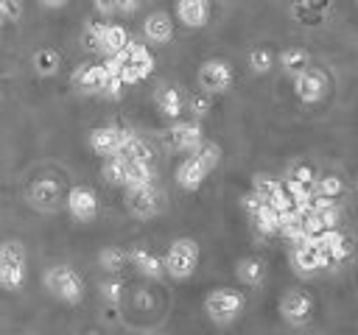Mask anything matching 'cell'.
Segmentation results:
<instances>
[{
    "mask_svg": "<svg viewBox=\"0 0 358 335\" xmlns=\"http://www.w3.org/2000/svg\"><path fill=\"white\" fill-rule=\"evenodd\" d=\"M64 207H67V212H70L76 221L87 223V221H92V218L98 215V195H95V190L87 187V184H73V187L67 190V195H64Z\"/></svg>",
    "mask_w": 358,
    "mask_h": 335,
    "instance_id": "cell-12",
    "label": "cell"
},
{
    "mask_svg": "<svg viewBox=\"0 0 358 335\" xmlns=\"http://www.w3.org/2000/svg\"><path fill=\"white\" fill-rule=\"evenodd\" d=\"M123 59V67H120V81L123 87L126 84H137V81H145L151 73H154V56L151 50L137 42V39H129V45L117 53Z\"/></svg>",
    "mask_w": 358,
    "mask_h": 335,
    "instance_id": "cell-6",
    "label": "cell"
},
{
    "mask_svg": "<svg viewBox=\"0 0 358 335\" xmlns=\"http://www.w3.org/2000/svg\"><path fill=\"white\" fill-rule=\"evenodd\" d=\"M235 276H238L241 285L257 288V285L263 282V276H266V265H263L257 257H241L238 265H235Z\"/></svg>",
    "mask_w": 358,
    "mask_h": 335,
    "instance_id": "cell-22",
    "label": "cell"
},
{
    "mask_svg": "<svg viewBox=\"0 0 358 335\" xmlns=\"http://www.w3.org/2000/svg\"><path fill=\"white\" fill-rule=\"evenodd\" d=\"M129 260H131L134 268H137L143 276H148V279H162V276H165L162 260H159L154 251H148L145 246H134V248L129 251Z\"/></svg>",
    "mask_w": 358,
    "mask_h": 335,
    "instance_id": "cell-21",
    "label": "cell"
},
{
    "mask_svg": "<svg viewBox=\"0 0 358 335\" xmlns=\"http://www.w3.org/2000/svg\"><path fill=\"white\" fill-rule=\"evenodd\" d=\"M316 240H319V248L327 254L330 262H341V260H347L352 254V243L341 229H324Z\"/></svg>",
    "mask_w": 358,
    "mask_h": 335,
    "instance_id": "cell-17",
    "label": "cell"
},
{
    "mask_svg": "<svg viewBox=\"0 0 358 335\" xmlns=\"http://www.w3.org/2000/svg\"><path fill=\"white\" fill-rule=\"evenodd\" d=\"M241 204H243V209H246V212H252V215H255V212H257V207L263 204V198H260L257 193H246V195L241 198Z\"/></svg>",
    "mask_w": 358,
    "mask_h": 335,
    "instance_id": "cell-40",
    "label": "cell"
},
{
    "mask_svg": "<svg viewBox=\"0 0 358 335\" xmlns=\"http://www.w3.org/2000/svg\"><path fill=\"white\" fill-rule=\"evenodd\" d=\"M196 78H199V87H201L204 95H221V92H227L232 87L235 73H232V64L229 61H224V59H207V61H201Z\"/></svg>",
    "mask_w": 358,
    "mask_h": 335,
    "instance_id": "cell-7",
    "label": "cell"
},
{
    "mask_svg": "<svg viewBox=\"0 0 358 335\" xmlns=\"http://www.w3.org/2000/svg\"><path fill=\"white\" fill-rule=\"evenodd\" d=\"M137 6H140V0H117V11H123V14L137 11Z\"/></svg>",
    "mask_w": 358,
    "mask_h": 335,
    "instance_id": "cell-42",
    "label": "cell"
},
{
    "mask_svg": "<svg viewBox=\"0 0 358 335\" xmlns=\"http://www.w3.org/2000/svg\"><path fill=\"white\" fill-rule=\"evenodd\" d=\"M98 95H103V98H109V100H117V98L123 95V81L115 78V75H106L103 84H101V89H98Z\"/></svg>",
    "mask_w": 358,
    "mask_h": 335,
    "instance_id": "cell-37",
    "label": "cell"
},
{
    "mask_svg": "<svg viewBox=\"0 0 358 335\" xmlns=\"http://www.w3.org/2000/svg\"><path fill=\"white\" fill-rule=\"evenodd\" d=\"M280 315L285 324L291 327H302L310 321V313H313V296L308 290H299V288H291L280 296V304H277Z\"/></svg>",
    "mask_w": 358,
    "mask_h": 335,
    "instance_id": "cell-9",
    "label": "cell"
},
{
    "mask_svg": "<svg viewBox=\"0 0 358 335\" xmlns=\"http://www.w3.org/2000/svg\"><path fill=\"white\" fill-rule=\"evenodd\" d=\"M126 209L134 218H154L162 209V193L154 184L126 190Z\"/></svg>",
    "mask_w": 358,
    "mask_h": 335,
    "instance_id": "cell-13",
    "label": "cell"
},
{
    "mask_svg": "<svg viewBox=\"0 0 358 335\" xmlns=\"http://www.w3.org/2000/svg\"><path fill=\"white\" fill-rule=\"evenodd\" d=\"M210 176V170L201 165V159L196 156V154H190V156H185L179 165H176V173H173V179H176V184L182 187V190H187V193H193V190H199L201 184H204V179Z\"/></svg>",
    "mask_w": 358,
    "mask_h": 335,
    "instance_id": "cell-16",
    "label": "cell"
},
{
    "mask_svg": "<svg viewBox=\"0 0 358 335\" xmlns=\"http://www.w3.org/2000/svg\"><path fill=\"white\" fill-rule=\"evenodd\" d=\"M176 17L187 28H201L210 20V0H179L176 3Z\"/></svg>",
    "mask_w": 358,
    "mask_h": 335,
    "instance_id": "cell-19",
    "label": "cell"
},
{
    "mask_svg": "<svg viewBox=\"0 0 358 335\" xmlns=\"http://www.w3.org/2000/svg\"><path fill=\"white\" fill-rule=\"evenodd\" d=\"M249 67H252V73H257V75L268 73V70L274 67V53H271L268 47H252V53H249Z\"/></svg>",
    "mask_w": 358,
    "mask_h": 335,
    "instance_id": "cell-32",
    "label": "cell"
},
{
    "mask_svg": "<svg viewBox=\"0 0 358 335\" xmlns=\"http://www.w3.org/2000/svg\"><path fill=\"white\" fill-rule=\"evenodd\" d=\"M31 67H34L39 75H56L59 67H62V56H59V50H53V47H39V50H34V56H31Z\"/></svg>",
    "mask_w": 358,
    "mask_h": 335,
    "instance_id": "cell-26",
    "label": "cell"
},
{
    "mask_svg": "<svg viewBox=\"0 0 358 335\" xmlns=\"http://www.w3.org/2000/svg\"><path fill=\"white\" fill-rule=\"evenodd\" d=\"M98 290H101V299L103 302H109V304H117L120 299H123V282L120 279H103L101 285H98Z\"/></svg>",
    "mask_w": 358,
    "mask_h": 335,
    "instance_id": "cell-36",
    "label": "cell"
},
{
    "mask_svg": "<svg viewBox=\"0 0 358 335\" xmlns=\"http://www.w3.org/2000/svg\"><path fill=\"white\" fill-rule=\"evenodd\" d=\"M126 260H129V254L123 248H117V246H106V248L98 251V265L106 274H117L126 265Z\"/></svg>",
    "mask_w": 358,
    "mask_h": 335,
    "instance_id": "cell-28",
    "label": "cell"
},
{
    "mask_svg": "<svg viewBox=\"0 0 358 335\" xmlns=\"http://www.w3.org/2000/svg\"><path fill=\"white\" fill-rule=\"evenodd\" d=\"M42 285H45V290H48L53 299H59V302H64V304H78V302L84 299V293H87L84 276H81L76 268L62 265V262L45 268Z\"/></svg>",
    "mask_w": 358,
    "mask_h": 335,
    "instance_id": "cell-2",
    "label": "cell"
},
{
    "mask_svg": "<svg viewBox=\"0 0 358 335\" xmlns=\"http://www.w3.org/2000/svg\"><path fill=\"white\" fill-rule=\"evenodd\" d=\"M193 154L201 159V165H204L207 170H213V168L218 165V159H221V148H218L215 142H201V145H199Z\"/></svg>",
    "mask_w": 358,
    "mask_h": 335,
    "instance_id": "cell-35",
    "label": "cell"
},
{
    "mask_svg": "<svg viewBox=\"0 0 358 335\" xmlns=\"http://www.w3.org/2000/svg\"><path fill=\"white\" fill-rule=\"evenodd\" d=\"M143 34H145V39L154 42V45L171 42V36H173L171 14H168V11H151V14L145 17V22H143Z\"/></svg>",
    "mask_w": 358,
    "mask_h": 335,
    "instance_id": "cell-18",
    "label": "cell"
},
{
    "mask_svg": "<svg viewBox=\"0 0 358 335\" xmlns=\"http://www.w3.org/2000/svg\"><path fill=\"white\" fill-rule=\"evenodd\" d=\"M294 95L302 103H319L327 95V75L316 67H305L294 75Z\"/></svg>",
    "mask_w": 358,
    "mask_h": 335,
    "instance_id": "cell-11",
    "label": "cell"
},
{
    "mask_svg": "<svg viewBox=\"0 0 358 335\" xmlns=\"http://www.w3.org/2000/svg\"><path fill=\"white\" fill-rule=\"evenodd\" d=\"M84 45L92 50H101L109 59V56H117L129 45V34L117 22H92L84 31Z\"/></svg>",
    "mask_w": 358,
    "mask_h": 335,
    "instance_id": "cell-5",
    "label": "cell"
},
{
    "mask_svg": "<svg viewBox=\"0 0 358 335\" xmlns=\"http://www.w3.org/2000/svg\"><path fill=\"white\" fill-rule=\"evenodd\" d=\"M126 131L129 128H120V126H98V128L90 131V148L98 156H103V159L117 156L120 154V145L126 140Z\"/></svg>",
    "mask_w": 358,
    "mask_h": 335,
    "instance_id": "cell-15",
    "label": "cell"
},
{
    "mask_svg": "<svg viewBox=\"0 0 358 335\" xmlns=\"http://www.w3.org/2000/svg\"><path fill=\"white\" fill-rule=\"evenodd\" d=\"M291 262H294V268H296L299 274H313V271L330 265L327 254L319 248V240H316V237H308V234H305L299 243H294Z\"/></svg>",
    "mask_w": 358,
    "mask_h": 335,
    "instance_id": "cell-10",
    "label": "cell"
},
{
    "mask_svg": "<svg viewBox=\"0 0 358 335\" xmlns=\"http://www.w3.org/2000/svg\"><path fill=\"white\" fill-rule=\"evenodd\" d=\"M285 181H296V184H305V187H313L316 181V170L308 165V162H294L288 168V179Z\"/></svg>",
    "mask_w": 358,
    "mask_h": 335,
    "instance_id": "cell-33",
    "label": "cell"
},
{
    "mask_svg": "<svg viewBox=\"0 0 358 335\" xmlns=\"http://www.w3.org/2000/svg\"><path fill=\"white\" fill-rule=\"evenodd\" d=\"M101 176H103L109 184H120V187H123V176H126V159H123V156H109V159H103Z\"/></svg>",
    "mask_w": 358,
    "mask_h": 335,
    "instance_id": "cell-31",
    "label": "cell"
},
{
    "mask_svg": "<svg viewBox=\"0 0 358 335\" xmlns=\"http://www.w3.org/2000/svg\"><path fill=\"white\" fill-rule=\"evenodd\" d=\"M165 137H168L171 148L185 151V154H193V151L204 142V131H201V126H199L196 120H176V123L168 128Z\"/></svg>",
    "mask_w": 358,
    "mask_h": 335,
    "instance_id": "cell-14",
    "label": "cell"
},
{
    "mask_svg": "<svg viewBox=\"0 0 358 335\" xmlns=\"http://www.w3.org/2000/svg\"><path fill=\"white\" fill-rule=\"evenodd\" d=\"M20 14H22V0H0L3 20H20Z\"/></svg>",
    "mask_w": 358,
    "mask_h": 335,
    "instance_id": "cell-39",
    "label": "cell"
},
{
    "mask_svg": "<svg viewBox=\"0 0 358 335\" xmlns=\"http://www.w3.org/2000/svg\"><path fill=\"white\" fill-rule=\"evenodd\" d=\"M199 265V243L193 237H176L168 248H165V257H162V268L171 279L182 282V279H190L193 271Z\"/></svg>",
    "mask_w": 358,
    "mask_h": 335,
    "instance_id": "cell-4",
    "label": "cell"
},
{
    "mask_svg": "<svg viewBox=\"0 0 358 335\" xmlns=\"http://www.w3.org/2000/svg\"><path fill=\"white\" fill-rule=\"evenodd\" d=\"M0 28H3V17H0Z\"/></svg>",
    "mask_w": 358,
    "mask_h": 335,
    "instance_id": "cell-44",
    "label": "cell"
},
{
    "mask_svg": "<svg viewBox=\"0 0 358 335\" xmlns=\"http://www.w3.org/2000/svg\"><path fill=\"white\" fill-rule=\"evenodd\" d=\"M280 67H282L285 73H291V75L302 73V70L308 67V50H305V47H285V50L280 53Z\"/></svg>",
    "mask_w": 358,
    "mask_h": 335,
    "instance_id": "cell-29",
    "label": "cell"
},
{
    "mask_svg": "<svg viewBox=\"0 0 358 335\" xmlns=\"http://www.w3.org/2000/svg\"><path fill=\"white\" fill-rule=\"evenodd\" d=\"M106 73H103V64H92V61H84L73 70V87H78L81 92H98L101 84H103Z\"/></svg>",
    "mask_w": 358,
    "mask_h": 335,
    "instance_id": "cell-20",
    "label": "cell"
},
{
    "mask_svg": "<svg viewBox=\"0 0 358 335\" xmlns=\"http://www.w3.org/2000/svg\"><path fill=\"white\" fill-rule=\"evenodd\" d=\"M25 282H28V254L22 240L17 237L0 240V288L17 293L22 290Z\"/></svg>",
    "mask_w": 358,
    "mask_h": 335,
    "instance_id": "cell-1",
    "label": "cell"
},
{
    "mask_svg": "<svg viewBox=\"0 0 358 335\" xmlns=\"http://www.w3.org/2000/svg\"><path fill=\"white\" fill-rule=\"evenodd\" d=\"M187 106H190V112H193L196 117H204V114L210 112V95L199 92V95H193V98L187 100Z\"/></svg>",
    "mask_w": 358,
    "mask_h": 335,
    "instance_id": "cell-38",
    "label": "cell"
},
{
    "mask_svg": "<svg viewBox=\"0 0 358 335\" xmlns=\"http://www.w3.org/2000/svg\"><path fill=\"white\" fill-rule=\"evenodd\" d=\"M157 109H159L168 120H176V117L182 114V109H185L182 92H179L176 87H162V89L157 92Z\"/></svg>",
    "mask_w": 358,
    "mask_h": 335,
    "instance_id": "cell-24",
    "label": "cell"
},
{
    "mask_svg": "<svg viewBox=\"0 0 358 335\" xmlns=\"http://www.w3.org/2000/svg\"><path fill=\"white\" fill-rule=\"evenodd\" d=\"M280 187H282V181L274 179V176H266V173H257V176L252 179V193H257L263 201H266L268 195H274Z\"/></svg>",
    "mask_w": 358,
    "mask_h": 335,
    "instance_id": "cell-34",
    "label": "cell"
},
{
    "mask_svg": "<svg viewBox=\"0 0 358 335\" xmlns=\"http://www.w3.org/2000/svg\"><path fill=\"white\" fill-rule=\"evenodd\" d=\"M25 201L36 209V212H56L62 204H64V190L56 179L50 176H42V179H34L25 190Z\"/></svg>",
    "mask_w": 358,
    "mask_h": 335,
    "instance_id": "cell-8",
    "label": "cell"
},
{
    "mask_svg": "<svg viewBox=\"0 0 358 335\" xmlns=\"http://www.w3.org/2000/svg\"><path fill=\"white\" fill-rule=\"evenodd\" d=\"M39 3H42V6H48V8H62L67 0H39Z\"/></svg>",
    "mask_w": 358,
    "mask_h": 335,
    "instance_id": "cell-43",
    "label": "cell"
},
{
    "mask_svg": "<svg viewBox=\"0 0 358 335\" xmlns=\"http://www.w3.org/2000/svg\"><path fill=\"white\" fill-rule=\"evenodd\" d=\"M117 156H123L126 162H151L154 154H151V145L143 137H137L134 131H126V140H123Z\"/></svg>",
    "mask_w": 358,
    "mask_h": 335,
    "instance_id": "cell-23",
    "label": "cell"
},
{
    "mask_svg": "<svg viewBox=\"0 0 358 335\" xmlns=\"http://www.w3.org/2000/svg\"><path fill=\"white\" fill-rule=\"evenodd\" d=\"M344 193V181L338 179V176H322V179H316L313 181V195H319V198H327V201H336L338 195Z\"/></svg>",
    "mask_w": 358,
    "mask_h": 335,
    "instance_id": "cell-30",
    "label": "cell"
},
{
    "mask_svg": "<svg viewBox=\"0 0 358 335\" xmlns=\"http://www.w3.org/2000/svg\"><path fill=\"white\" fill-rule=\"evenodd\" d=\"M243 307H246V293L235 288H213L204 299V313L218 327H227L235 318H241Z\"/></svg>",
    "mask_w": 358,
    "mask_h": 335,
    "instance_id": "cell-3",
    "label": "cell"
},
{
    "mask_svg": "<svg viewBox=\"0 0 358 335\" xmlns=\"http://www.w3.org/2000/svg\"><path fill=\"white\" fill-rule=\"evenodd\" d=\"M95 3V8L101 11V14H112V11H117V0H92Z\"/></svg>",
    "mask_w": 358,
    "mask_h": 335,
    "instance_id": "cell-41",
    "label": "cell"
},
{
    "mask_svg": "<svg viewBox=\"0 0 358 335\" xmlns=\"http://www.w3.org/2000/svg\"><path fill=\"white\" fill-rule=\"evenodd\" d=\"M145 184H154V165L151 162H126L123 187L134 190V187H145Z\"/></svg>",
    "mask_w": 358,
    "mask_h": 335,
    "instance_id": "cell-25",
    "label": "cell"
},
{
    "mask_svg": "<svg viewBox=\"0 0 358 335\" xmlns=\"http://www.w3.org/2000/svg\"><path fill=\"white\" fill-rule=\"evenodd\" d=\"M252 218H255V226L260 234H277L280 232V212H274L266 201L257 207V212Z\"/></svg>",
    "mask_w": 358,
    "mask_h": 335,
    "instance_id": "cell-27",
    "label": "cell"
}]
</instances>
